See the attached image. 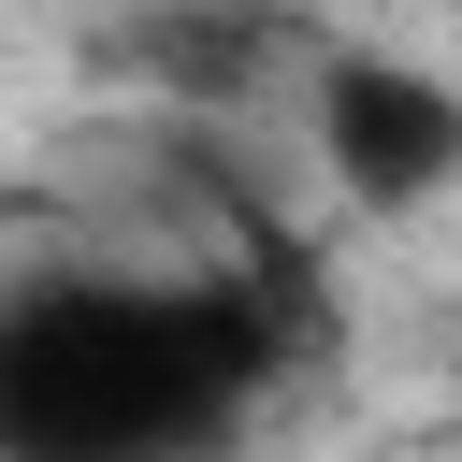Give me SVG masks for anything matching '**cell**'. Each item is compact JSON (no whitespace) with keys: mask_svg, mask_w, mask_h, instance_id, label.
Instances as JSON below:
<instances>
[{"mask_svg":"<svg viewBox=\"0 0 462 462\" xmlns=\"http://www.w3.org/2000/svg\"><path fill=\"white\" fill-rule=\"evenodd\" d=\"M289 361L274 274L0 260V462H217Z\"/></svg>","mask_w":462,"mask_h":462,"instance_id":"6da1fadb","label":"cell"},{"mask_svg":"<svg viewBox=\"0 0 462 462\" xmlns=\"http://www.w3.org/2000/svg\"><path fill=\"white\" fill-rule=\"evenodd\" d=\"M303 159L346 217L462 202V72H433L404 43H318L303 58Z\"/></svg>","mask_w":462,"mask_h":462,"instance_id":"7a4b0ae2","label":"cell"},{"mask_svg":"<svg viewBox=\"0 0 462 462\" xmlns=\"http://www.w3.org/2000/svg\"><path fill=\"white\" fill-rule=\"evenodd\" d=\"M14 231H43V188H14V173H0V260H14Z\"/></svg>","mask_w":462,"mask_h":462,"instance_id":"3957f363","label":"cell"}]
</instances>
